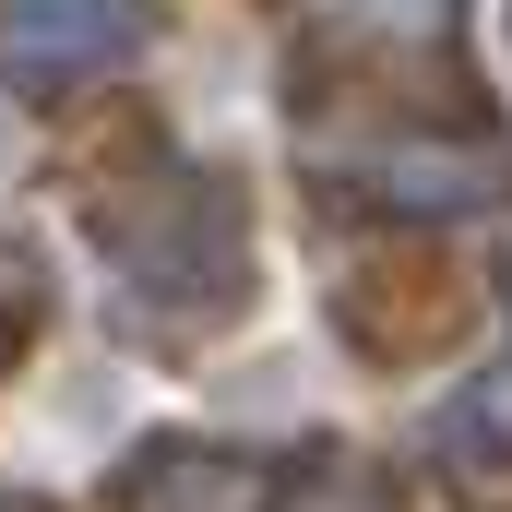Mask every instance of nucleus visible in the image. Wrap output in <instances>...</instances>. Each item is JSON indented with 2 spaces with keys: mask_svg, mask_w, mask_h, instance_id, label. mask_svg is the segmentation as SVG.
Listing matches in <instances>:
<instances>
[{
  "mask_svg": "<svg viewBox=\"0 0 512 512\" xmlns=\"http://www.w3.org/2000/svg\"><path fill=\"white\" fill-rule=\"evenodd\" d=\"M24 334H36V262H24V251H0V370L24 358Z\"/></svg>",
  "mask_w": 512,
  "mask_h": 512,
  "instance_id": "7ed1b4c3",
  "label": "nucleus"
},
{
  "mask_svg": "<svg viewBox=\"0 0 512 512\" xmlns=\"http://www.w3.org/2000/svg\"><path fill=\"white\" fill-rule=\"evenodd\" d=\"M143 24H155V0H0V84L60 96V84L108 72Z\"/></svg>",
  "mask_w": 512,
  "mask_h": 512,
  "instance_id": "f257e3e1",
  "label": "nucleus"
},
{
  "mask_svg": "<svg viewBox=\"0 0 512 512\" xmlns=\"http://www.w3.org/2000/svg\"><path fill=\"white\" fill-rule=\"evenodd\" d=\"M143 512H262V489L215 453H143Z\"/></svg>",
  "mask_w": 512,
  "mask_h": 512,
  "instance_id": "f03ea898",
  "label": "nucleus"
}]
</instances>
